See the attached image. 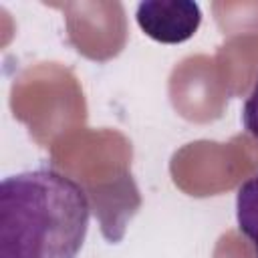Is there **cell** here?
<instances>
[{"label":"cell","instance_id":"6da1fadb","mask_svg":"<svg viewBox=\"0 0 258 258\" xmlns=\"http://www.w3.org/2000/svg\"><path fill=\"white\" fill-rule=\"evenodd\" d=\"M91 218L85 187L56 169L0 183V258H77Z\"/></svg>","mask_w":258,"mask_h":258},{"label":"cell","instance_id":"277c9868","mask_svg":"<svg viewBox=\"0 0 258 258\" xmlns=\"http://www.w3.org/2000/svg\"><path fill=\"white\" fill-rule=\"evenodd\" d=\"M242 123H244V129L258 141V77L254 81V87H252L250 95L244 101V107H242Z\"/></svg>","mask_w":258,"mask_h":258},{"label":"cell","instance_id":"3957f363","mask_svg":"<svg viewBox=\"0 0 258 258\" xmlns=\"http://www.w3.org/2000/svg\"><path fill=\"white\" fill-rule=\"evenodd\" d=\"M236 220L238 230L250 240L258 258V173L248 177L236 194Z\"/></svg>","mask_w":258,"mask_h":258},{"label":"cell","instance_id":"7a4b0ae2","mask_svg":"<svg viewBox=\"0 0 258 258\" xmlns=\"http://www.w3.org/2000/svg\"><path fill=\"white\" fill-rule=\"evenodd\" d=\"M137 24L153 40L177 44L196 34L202 10L189 0H147L137 6Z\"/></svg>","mask_w":258,"mask_h":258}]
</instances>
